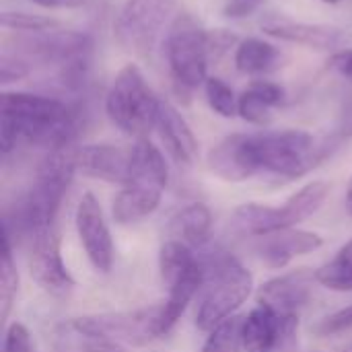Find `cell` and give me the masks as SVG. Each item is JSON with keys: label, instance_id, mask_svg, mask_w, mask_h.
Masks as SVG:
<instances>
[{"label": "cell", "instance_id": "ab89813d", "mask_svg": "<svg viewBox=\"0 0 352 352\" xmlns=\"http://www.w3.org/2000/svg\"><path fill=\"white\" fill-rule=\"evenodd\" d=\"M31 2L47 10H74L87 4V0H31Z\"/></svg>", "mask_w": 352, "mask_h": 352}, {"label": "cell", "instance_id": "ba28073f", "mask_svg": "<svg viewBox=\"0 0 352 352\" xmlns=\"http://www.w3.org/2000/svg\"><path fill=\"white\" fill-rule=\"evenodd\" d=\"M70 330L85 334L107 338L113 342L128 344H146L153 338L161 336V305L151 309H138L128 314H103V316H85L64 322Z\"/></svg>", "mask_w": 352, "mask_h": 352}, {"label": "cell", "instance_id": "e575fe53", "mask_svg": "<svg viewBox=\"0 0 352 352\" xmlns=\"http://www.w3.org/2000/svg\"><path fill=\"white\" fill-rule=\"evenodd\" d=\"M352 328V305L338 309L334 314H330L328 318H324L318 326H316V334L318 336H338L346 330Z\"/></svg>", "mask_w": 352, "mask_h": 352}, {"label": "cell", "instance_id": "52a82bcc", "mask_svg": "<svg viewBox=\"0 0 352 352\" xmlns=\"http://www.w3.org/2000/svg\"><path fill=\"white\" fill-rule=\"evenodd\" d=\"M177 0H126L113 21L118 43L136 56H148L165 23L171 19Z\"/></svg>", "mask_w": 352, "mask_h": 352}, {"label": "cell", "instance_id": "9c48e42d", "mask_svg": "<svg viewBox=\"0 0 352 352\" xmlns=\"http://www.w3.org/2000/svg\"><path fill=\"white\" fill-rule=\"evenodd\" d=\"M29 274L52 297H68L76 280L66 268L60 252V237L54 227H45L29 237Z\"/></svg>", "mask_w": 352, "mask_h": 352}, {"label": "cell", "instance_id": "8fae6325", "mask_svg": "<svg viewBox=\"0 0 352 352\" xmlns=\"http://www.w3.org/2000/svg\"><path fill=\"white\" fill-rule=\"evenodd\" d=\"M74 223H76V233H78L80 245H82L89 262L93 264V268L103 274L111 272L113 239H111L107 221L103 217V208H101L99 200L95 198V194L87 192L80 198V202L76 206Z\"/></svg>", "mask_w": 352, "mask_h": 352}, {"label": "cell", "instance_id": "6da1fadb", "mask_svg": "<svg viewBox=\"0 0 352 352\" xmlns=\"http://www.w3.org/2000/svg\"><path fill=\"white\" fill-rule=\"evenodd\" d=\"M0 118L12 124L19 140L47 151L72 146L82 124V111L78 105L25 91L2 93Z\"/></svg>", "mask_w": 352, "mask_h": 352}, {"label": "cell", "instance_id": "8d00e7d4", "mask_svg": "<svg viewBox=\"0 0 352 352\" xmlns=\"http://www.w3.org/2000/svg\"><path fill=\"white\" fill-rule=\"evenodd\" d=\"M250 89H254L270 107H278V105H283L285 99H287L285 89H283L278 82H272V80H264V78L252 80V82H250Z\"/></svg>", "mask_w": 352, "mask_h": 352}, {"label": "cell", "instance_id": "277c9868", "mask_svg": "<svg viewBox=\"0 0 352 352\" xmlns=\"http://www.w3.org/2000/svg\"><path fill=\"white\" fill-rule=\"evenodd\" d=\"M206 274V270H204ZM254 291L252 272L231 256H219L204 278V295L196 314V328L212 332L233 318Z\"/></svg>", "mask_w": 352, "mask_h": 352}, {"label": "cell", "instance_id": "f35d334b", "mask_svg": "<svg viewBox=\"0 0 352 352\" xmlns=\"http://www.w3.org/2000/svg\"><path fill=\"white\" fill-rule=\"evenodd\" d=\"M256 8H258V4H254V2H250V0H231V2L223 8V12H225V16H229V19H245V16L254 14Z\"/></svg>", "mask_w": 352, "mask_h": 352}, {"label": "cell", "instance_id": "7402d4cb", "mask_svg": "<svg viewBox=\"0 0 352 352\" xmlns=\"http://www.w3.org/2000/svg\"><path fill=\"white\" fill-rule=\"evenodd\" d=\"M163 192L142 186H122L111 204V214L118 225H132L153 214L161 204Z\"/></svg>", "mask_w": 352, "mask_h": 352}, {"label": "cell", "instance_id": "d590c367", "mask_svg": "<svg viewBox=\"0 0 352 352\" xmlns=\"http://www.w3.org/2000/svg\"><path fill=\"white\" fill-rule=\"evenodd\" d=\"M4 352H33L31 332L25 324L12 322L4 334Z\"/></svg>", "mask_w": 352, "mask_h": 352}, {"label": "cell", "instance_id": "2e32d148", "mask_svg": "<svg viewBox=\"0 0 352 352\" xmlns=\"http://www.w3.org/2000/svg\"><path fill=\"white\" fill-rule=\"evenodd\" d=\"M256 252L260 260L270 268H285L295 258L307 256L324 245L322 235L301 229H280L266 233L262 237H256Z\"/></svg>", "mask_w": 352, "mask_h": 352}, {"label": "cell", "instance_id": "30bf717a", "mask_svg": "<svg viewBox=\"0 0 352 352\" xmlns=\"http://www.w3.org/2000/svg\"><path fill=\"white\" fill-rule=\"evenodd\" d=\"M262 31L278 41L297 43L318 52H338L351 47L352 33L336 25L326 23H305L283 14H268L260 21Z\"/></svg>", "mask_w": 352, "mask_h": 352}, {"label": "cell", "instance_id": "ffe728a7", "mask_svg": "<svg viewBox=\"0 0 352 352\" xmlns=\"http://www.w3.org/2000/svg\"><path fill=\"white\" fill-rule=\"evenodd\" d=\"M330 194V184L316 179L295 192L283 206H276V231L291 229L307 219H311L326 202Z\"/></svg>", "mask_w": 352, "mask_h": 352}, {"label": "cell", "instance_id": "4fadbf2b", "mask_svg": "<svg viewBox=\"0 0 352 352\" xmlns=\"http://www.w3.org/2000/svg\"><path fill=\"white\" fill-rule=\"evenodd\" d=\"M206 165L210 173L221 177L223 182L239 184L260 173L254 146H252V134H229L221 142H217L206 157Z\"/></svg>", "mask_w": 352, "mask_h": 352}, {"label": "cell", "instance_id": "74e56055", "mask_svg": "<svg viewBox=\"0 0 352 352\" xmlns=\"http://www.w3.org/2000/svg\"><path fill=\"white\" fill-rule=\"evenodd\" d=\"M328 66L338 72L340 76L352 80V47H344V50H338L330 56L328 60Z\"/></svg>", "mask_w": 352, "mask_h": 352}, {"label": "cell", "instance_id": "484cf974", "mask_svg": "<svg viewBox=\"0 0 352 352\" xmlns=\"http://www.w3.org/2000/svg\"><path fill=\"white\" fill-rule=\"evenodd\" d=\"M316 283L330 291H352V241L342 245L338 254L316 270Z\"/></svg>", "mask_w": 352, "mask_h": 352}, {"label": "cell", "instance_id": "44dd1931", "mask_svg": "<svg viewBox=\"0 0 352 352\" xmlns=\"http://www.w3.org/2000/svg\"><path fill=\"white\" fill-rule=\"evenodd\" d=\"M204 278H206L204 266L198 260L173 287L167 289L169 297L161 305V336H167L175 328V324L182 320V316L188 309V305L192 303V299L204 287Z\"/></svg>", "mask_w": 352, "mask_h": 352}, {"label": "cell", "instance_id": "7a4b0ae2", "mask_svg": "<svg viewBox=\"0 0 352 352\" xmlns=\"http://www.w3.org/2000/svg\"><path fill=\"white\" fill-rule=\"evenodd\" d=\"M74 173V146L50 151L37 169L33 186L16 202L12 212L4 217L2 225H14V235L19 233L27 239L45 227H54V221L72 184Z\"/></svg>", "mask_w": 352, "mask_h": 352}, {"label": "cell", "instance_id": "603a6c76", "mask_svg": "<svg viewBox=\"0 0 352 352\" xmlns=\"http://www.w3.org/2000/svg\"><path fill=\"white\" fill-rule=\"evenodd\" d=\"M171 235L186 243L188 248H204L210 241L212 231V212L202 202H192L184 206L169 223Z\"/></svg>", "mask_w": 352, "mask_h": 352}, {"label": "cell", "instance_id": "3957f363", "mask_svg": "<svg viewBox=\"0 0 352 352\" xmlns=\"http://www.w3.org/2000/svg\"><path fill=\"white\" fill-rule=\"evenodd\" d=\"M159 97L148 87L136 64H126L113 76L105 95V113L109 122L124 134L142 140L157 126Z\"/></svg>", "mask_w": 352, "mask_h": 352}, {"label": "cell", "instance_id": "7bdbcfd3", "mask_svg": "<svg viewBox=\"0 0 352 352\" xmlns=\"http://www.w3.org/2000/svg\"><path fill=\"white\" fill-rule=\"evenodd\" d=\"M342 352H352V344H349V346H346Z\"/></svg>", "mask_w": 352, "mask_h": 352}, {"label": "cell", "instance_id": "5b68a950", "mask_svg": "<svg viewBox=\"0 0 352 352\" xmlns=\"http://www.w3.org/2000/svg\"><path fill=\"white\" fill-rule=\"evenodd\" d=\"M254 157L260 173L295 179L311 171L324 157V148L305 130H278L252 134Z\"/></svg>", "mask_w": 352, "mask_h": 352}, {"label": "cell", "instance_id": "d6986e66", "mask_svg": "<svg viewBox=\"0 0 352 352\" xmlns=\"http://www.w3.org/2000/svg\"><path fill=\"white\" fill-rule=\"evenodd\" d=\"M130 151H132V161H130L128 184L165 192L169 182V169L159 146H155L148 138H142L136 140Z\"/></svg>", "mask_w": 352, "mask_h": 352}, {"label": "cell", "instance_id": "7c38bea8", "mask_svg": "<svg viewBox=\"0 0 352 352\" xmlns=\"http://www.w3.org/2000/svg\"><path fill=\"white\" fill-rule=\"evenodd\" d=\"M23 43L25 60H37L41 64L62 66L64 62L93 52L95 43L89 33L82 31H43V33H27V37L19 39Z\"/></svg>", "mask_w": 352, "mask_h": 352}, {"label": "cell", "instance_id": "60d3db41", "mask_svg": "<svg viewBox=\"0 0 352 352\" xmlns=\"http://www.w3.org/2000/svg\"><path fill=\"white\" fill-rule=\"evenodd\" d=\"M344 202H346V212L352 217V177L351 182H349V186H346V198H344Z\"/></svg>", "mask_w": 352, "mask_h": 352}, {"label": "cell", "instance_id": "cb8c5ba5", "mask_svg": "<svg viewBox=\"0 0 352 352\" xmlns=\"http://www.w3.org/2000/svg\"><path fill=\"white\" fill-rule=\"evenodd\" d=\"M280 62V50L260 37H245L239 41L233 54V64L237 72L258 76L272 72Z\"/></svg>", "mask_w": 352, "mask_h": 352}, {"label": "cell", "instance_id": "9a60e30c", "mask_svg": "<svg viewBox=\"0 0 352 352\" xmlns=\"http://www.w3.org/2000/svg\"><path fill=\"white\" fill-rule=\"evenodd\" d=\"M314 280H316V272H309L307 268L276 276L260 287L258 303L268 305L280 318L299 316V311L311 299Z\"/></svg>", "mask_w": 352, "mask_h": 352}, {"label": "cell", "instance_id": "f546056e", "mask_svg": "<svg viewBox=\"0 0 352 352\" xmlns=\"http://www.w3.org/2000/svg\"><path fill=\"white\" fill-rule=\"evenodd\" d=\"M204 95L210 105V109L221 118H235L237 116V103L239 97L235 91L219 76H208L204 82Z\"/></svg>", "mask_w": 352, "mask_h": 352}, {"label": "cell", "instance_id": "ee69618b", "mask_svg": "<svg viewBox=\"0 0 352 352\" xmlns=\"http://www.w3.org/2000/svg\"><path fill=\"white\" fill-rule=\"evenodd\" d=\"M250 2H254V4H260V2H264V0H250Z\"/></svg>", "mask_w": 352, "mask_h": 352}, {"label": "cell", "instance_id": "8992f818", "mask_svg": "<svg viewBox=\"0 0 352 352\" xmlns=\"http://www.w3.org/2000/svg\"><path fill=\"white\" fill-rule=\"evenodd\" d=\"M208 31L198 21L182 12L173 19L165 35V58L173 85H182L190 91L204 87L208 78Z\"/></svg>", "mask_w": 352, "mask_h": 352}, {"label": "cell", "instance_id": "e0dca14e", "mask_svg": "<svg viewBox=\"0 0 352 352\" xmlns=\"http://www.w3.org/2000/svg\"><path fill=\"white\" fill-rule=\"evenodd\" d=\"M155 130L159 132V138L165 144V151L179 167L194 165L198 157V140L190 124L186 122V118L179 113V109L173 103L165 99L159 101Z\"/></svg>", "mask_w": 352, "mask_h": 352}, {"label": "cell", "instance_id": "5bb4252c", "mask_svg": "<svg viewBox=\"0 0 352 352\" xmlns=\"http://www.w3.org/2000/svg\"><path fill=\"white\" fill-rule=\"evenodd\" d=\"M132 151L116 144H82L74 146L76 171L107 184L126 186L130 177Z\"/></svg>", "mask_w": 352, "mask_h": 352}, {"label": "cell", "instance_id": "d6a6232c", "mask_svg": "<svg viewBox=\"0 0 352 352\" xmlns=\"http://www.w3.org/2000/svg\"><path fill=\"white\" fill-rule=\"evenodd\" d=\"M206 41H208V60H210V64H217L231 50H235L241 39H237V35L231 33L229 29H212V31H208Z\"/></svg>", "mask_w": 352, "mask_h": 352}, {"label": "cell", "instance_id": "b9f144b4", "mask_svg": "<svg viewBox=\"0 0 352 352\" xmlns=\"http://www.w3.org/2000/svg\"><path fill=\"white\" fill-rule=\"evenodd\" d=\"M320 2H324V4H340L342 0H320Z\"/></svg>", "mask_w": 352, "mask_h": 352}, {"label": "cell", "instance_id": "83f0119b", "mask_svg": "<svg viewBox=\"0 0 352 352\" xmlns=\"http://www.w3.org/2000/svg\"><path fill=\"white\" fill-rule=\"evenodd\" d=\"M241 326H243V318L233 316L225 320L212 332H208L202 352H241L243 351Z\"/></svg>", "mask_w": 352, "mask_h": 352}, {"label": "cell", "instance_id": "836d02e7", "mask_svg": "<svg viewBox=\"0 0 352 352\" xmlns=\"http://www.w3.org/2000/svg\"><path fill=\"white\" fill-rule=\"evenodd\" d=\"M31 72L29 62L16 54H2L0 58V82L8 85V82H19L23 78H27Z\"/></svg>", "mask_w": 352, "mask_h": 352}, {"label": "cell", "instance_id": "d4e9b609", "mask_svg": "<svg viewBox=\"0 0 352 352\" xmlns=\"http://www.w3.org/2000/svg\"><path fill=\"white\" fill-rule=\"evenodd\" d=\"M196 262H198V258L194 256L192 248H188L186 243H182L177 239L163 243V248L159 252V272H161L163 285L167 289L173 287Z\"/></svg>", "mask_w": 352, "mask_h": 352}, {"label": "cell", "instance_id": "4316f807", "mask_svg": "<svg viewBox=\"0 0 352 352\" xmlns=\"http://www.w3.org/2000/svg\"><path fill=\"white\" fill-rule=\"evenodd\" d=\"M16 293H19V272L12 260V245H10V239L2 235V260H0V318L2 322L8 320Z\"/></svg>", "mask_w": 352, "mask_h": 352}, {"label": "cell", "instance_id": "1f68e13d", "mask_svg": "<svg viewBox=\"0 0 352 352\" xmlns=\"http://www.w3.org/2000/svg\"><path fill=\"white\" fill-rule=\"evenodd\" d=\"M272 109L254 89H245L239 95V103H237V116L252 124V126H268L272 122Z\"/></svg>", "mask_w": 352, "mask_h": 352}, {"label": "cell", "instance_id": "4dcf8cb0", "mask_svg": "<svg viewBox=\"0 0 352 352\" xmlns=\"http://www.w3.org/2000/svg\"><path fill=\"white\" fill-rule=\"evenodd\" d=\"M0 25L8 31H19V33H43L60 27V23L52 16L16 12V10H4L0 14Z\"/></svg>", "mask_w": 352, "mask_h": 352}, {"label": "cell", "instance_id": "ac0fdd59", "mask_svg": "<svg viewBox=\"0 0 352 352\" xmlns=\"http://www.w3.org/2000/svg\"><path fill=\"white\" fill-rule=\"evenodd\" d=\"M283 318L264 303H258L241 326V340L245 352H274L280 349Z\"/></svg>", "mask_w": 352, "mask_h": 352}, {"label": "cell", "instance_id": "f1b7e54d", "mask_svg": "<svg viewBox=\"0 0 352 352\" xmlns=\"http://www.w3.org/2000/svg\"><path fill=\"white\" fill-rule=\"evenodd\" d=\"M91 70H93V52L80 54L58 66V82L68 93H80L91 80Z\"/></svg>", "mask_w": 352, "mask_h": 352}]
</instances>
